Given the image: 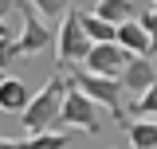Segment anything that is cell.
Wrapping results in <instances>:
<instances>
[{"label":"cell","instance_id":"cell-1","mask_svg":"<svg viewBox=\"0 0 157 149\" xmlns=\"http://www.w3.org/2000/svg\"><path fill=\"white\" fill-rule=\"evenodd\" d=\"M67 74L59 71L47 78V86L39 94H32V102H28V110L20 114V122H24V130L28 133H43V130H51L59 118H63V98H67Z\"/></svg>","mask_w":157,"mask_h":149},{"label":"cell","instance_id":"cell-2","mask_svg":"<svg viewBox=\"0 0 157 149\" xmlns=\"http://www.w3.org/2000/svg\"><path fill=\"white\" fill-rule=\"evenodd\" d=\"M90 47H94V39H90L86 32H82V20H78V12L71 8L67 16L59 20V36H55L59 67H78V63H86Z\"/></svg>","mask_w":157,"mask_h":149},{"label":"cell","instance_id":"cell-3","mask_svg":"<svg viewBox=\"0 0 157 149\" xmlns=\"http://www.w3.org/2000/svg\"><path fill=\"white\" fill-rule=\"evenodd\" d=\"M71 86H78L82 94H90L98 106H106V110L122 122V90H126V86H122L118 78H102V74L75 71V67H71Z\"/></svg>","mask_w":157,"mask_h":149},{"label":"cell","instance_id":"cell-4","mask_svg":"<svg viewBox=\"0 0 157 149\" xmlns=\"http://www.w3.org/2000/svg\"><path fill=\"white\" fill-rule=\"evenodd\" d=\"M16 12H20V24H24V32H20V39H16V51L20 55L47 51V47H51V28H47V20L36 12V4H32V0H16Z\"/></svg>","mask_w":157,"mask_h":149},{"label":"cell","instance_id":"cell-5","mask_svg":"<svg viewBox=\"0 0 157 149\" xmlns=\"http://www.w3.org/2000/svg\"><path fill=\"white\" fill-rule=\"evenodd\" d=\"M71 82V78H67ZM71 130H82V133H98L102 130V118H98V102L90 94H82L78 86H67V98H63V118Z\"/></svg>","mask_w":157,"mask_h":149},{"label":"cell","instance_id":"cell-6","mask_svg":"<svg viewBox=\"0 0 157 149\" xmlns=\"http://www.w3.org/2000/svg\"><path fill=\"white\" fill-rule=\"evenodd\" d=\"M130 59H134V55H130L118 39H114V43H94L90 55H86V63H82V71L102 74V78H122V71H126Z\"/></svg>","mask_w":157,"mask_h":149},{"label":"cell","instance_id":"cell-7","mask_svg":"<svg viewBox=\"0 0 157 149\" xmlns=\"http://www.w3.org/2000/svg\"><path fill=\"white\" fill-rule=\"evenodd\" d=\"M118 82L134 94V98H141V94H145V90L157 82V67H153V59H149V55H134L130 63H126V71H122V78H118Z\"/></svg>","mask_w":157,"mask_h":149},{"label":"cell","instance_id":"cell-8","mask_svg":"<svg viewBox=\"0 0 157 149\" xmlns=\"http://www.w3.org/2000/svg\"><path fill=\"white\" fill-rule=\"evenodd\" d=\"M28 102H32L28 82H24V78H16V74H0V110L24 114V110H28Z\"/></svg>","mask_w":157,"mask_h":149},{"label":"cell","instance_id":"cell-9","mask_svg":"<svg viewBox=\"0 0 157 149\" xmlns=\"http://www.w3.org/2000/svg\"><path fill=\"white\" fill-rule=\"evenodd\" d=\"M118 43H122L130 55H153V39H149V32H145L141 20H126V24H118Z\"/></svg>","mask_w":157,"mask_h":149},{"label":"cell","instance_id":"cell-10","mask_svg":"<svg viewBox=\"0 0 157 149\" xmlns=\"http://www.w3.org/2000/svg\"><path fill=\"white\" fill-rule=\"evenodd\" d=\"M102 20H110V24H126V20H137V4L134 0H94V8Z\"/></svg>","mask_w":157,"mask_h":149},{"label":"cell","instance_id":"cell-11","mask_svg":"<svg viewBox=\"0 0 157 149\" xmlns=\"http://www.w3.org/2000/svg\"><path fill=\"white\" fill-rule=\"evenodd\" d=\"M78 20H82V32L94 39V43H114L118 39V24L102 20L98 12H78Z\"/></svg>","mask_w":157,"mask_h":149},{"label":"cell","instance_id":"cell-12","mask_svg":"<svg viewBox=\"0 0 157 149\" xmlns=\"http://www.w3.org/2000/svg\"><path fill=\"white\" fill-rule=\"evenodd\" d=\"M126 133L134 149H157V118H141L134 126H126Z\"/></svg>","mask_w":157,"mask_h":149},{"label":"cell","instance_id":"cell-13","mask_svg":"<svg viewBox=\"0 0 157 149\" xmlns=\"http://www.w3.org/2000/svg\"><path fill=\"white\" fill-rule=\"evenodd\" d=\"M71 145V137L59 130H43V133H28L24 141H20V149H67Z\"/></svg>","mask_w":157,"mask_h":149},{"label":"cell","instance_id":"cell-14","mask_svg":"<svg viewBox=\"0 0 157 149\" xmlns=\"http://www.w3.org/2000/svg\"><path fill=\"white\" fill-rule=\"evenodd\" d=\"M32 4H36V12L43 20H63L71 12V0H32Z\"/></svg>","mask_w":157,"mask_h":149},{"label":"cell","instance_id":"cell-15","mask_svg":"<svg viewBox=\"0 0 157 149\" xmlns=\"http://www.w3.org/2000/svg\"><path fill=\"white\" fill-rule=\"evenodd\" d=\"M134 114H149V118H157V82L141 94V98H134Z\"/></svg>","mask_w":157,"mask_h":149},{"label":"cell","instance_id":"cell-16","mask_svg":"<svg viewBox=\"0 0 157 149\" xmlns=\"http://www.w3.org/2000/svg\"><path fill=\"white\" fill-rule=\"evenodd\" d=\"M16 55H20V51H16V39L4 36V39H0V74H8V63H12Z\"/></svg>","mask_w":157,"mask_h":149},{"label":"cell","instance_id":"cell-17","mask_svg":"<svg viewBox=\"0 0 157 149\" xmlns=\"http://www.w3.org/2000/svg\"><path fill=\"white\" fill-rule=\"evenodd\" d=\"M141 24H145V32H149V39H153V55H157V8L153 12H145V16H137Z\"/></svg>","mask_w":157,"mask_h":149},{"label":"cell","instance_id":"cell-18","mask_svg":"<svg viewBox=\"0 0 157 149\" xmlns=\"http://www.w3.org/2000/svg\"><path fill=\"white\" fill-rule=\"evenodd\" d=\"M8 12H16V0H0V20H8Z\"/></svg>","mask_w":157,"mask_h":149},{"label":"cell","instance_id":"cell-19","mask_svg":"<svg viewBox=\"0 0 157 149\" xmlns=\"http://www.w3.org/2000/svg\"><path fill=\"white\" fill-rule=\"evenodd\" d=\"M0 149H20V141H4V137H0Z\"/></svg>","mask_w":157,"mask_h":149},{"label":"cell","instance_id":"cell-20","mask_svg":"<svg viewBox=\"0 0 157 149\" xmlns=\"http://www.w3.org/2000/svg\"><path fill=\"white\" fill-rule=\"evenodd\" d=\"M4 36H8V28H4V20H0V39H4Z\"/></svg>","mask_w":157,"mask_h":149},{"label":"cell","instance_id":"cell-21","mask_svg":"<svg viewBox=\"0 0 157 149\" xmlns=\"http://www.w3.org/2000/svg\"><path fill=\"white\" fill-rule=\"evenodd\" d=\"M153 4H157V0H153Z\"/></svg>","mask_w":157,"mask_h":149}]
</instances>
